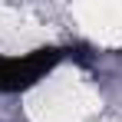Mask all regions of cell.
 Listing matches in <instances>:
<instances>
[{
	"label": "cell",
	"mask_w": 122,
	"mask_h": 122,
	"mask_svg": "<svg viewBox=\"0 0 122 122\" xmlns=\"http://www.w3.org/2000/svg\"><path fill=\"white\" fill-rule=\"evenodd\" d=\"M66 50L60 46H40L26 56H3L0 53V92H23L46 73H53L63 63Z\"/></svg>",
	"instance_id": "cell-1"
}]
</instances>
